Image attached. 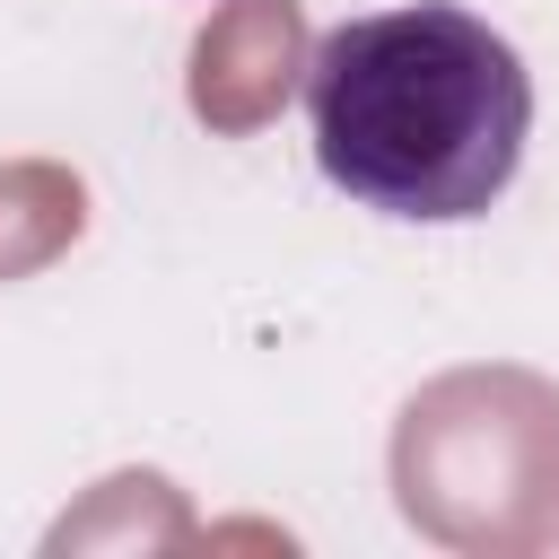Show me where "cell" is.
<instances>
[{"mask_svg": "<svg viewBox=\"0 0 559 559\" xmlns=\"http://www.w3.org/2000/svg\"><path fill=\"white\" fill-rule=\"evenodd\" d=\"M306 131L332 192L376 218L463 227L480 218L533 140V70L524 52L454 9H367L314 35L306 52Z\"/></svg>", "mask_w": 559, "mask_h": 559, "instance_id": "cell-1", "label": "cell"}]
</instances>
